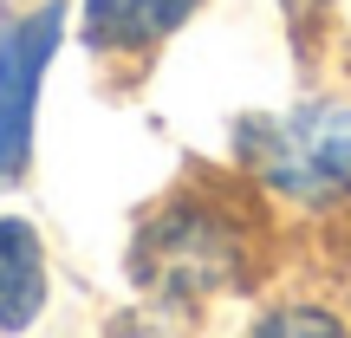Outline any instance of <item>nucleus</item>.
Returning a JSON list of instances; mask_svg holds the SVG:
<instances>
[{
    "mask_svg": "<svg viewBox=\"0 0 351 338\" xmlns=\"http://www.w3.org/2000/svg\"><path fill=\"white\" fill-rule=\"evenodd\" d=\"M234 150L274 195L300 202V208L339 202V195H351V104L306 98L293 111L247 117Z\"/></svg>",
    "mask_w": 351,
    "mask_h": 338,
    "instance_id": "f03ea898",
    "label": "nucleus"
},
{
    "mask_svg": "<svg viewBox=\"0 0 351 338\" xmlns=\"http://www.w3.org/2000/svg\"><path fill=\"white\" fill-rule=\"evenodd\" d=\"M130 274L150 300H169V306L234 293L247 280V228L215 202L182 195L143 221L137 248H130Z\"/></svg>",
    "mask_w": 351,
    "mask_h": 338,
    "instance_id": "f257e3e1",
    "label": "nucleus"
},
{
    "mask_svg": "<svg viewBox=\"0 0 351 338\" xmlns=\"http://www.w3.org/2000/svg\"><path fill=\"white\" fill-rule=\"evenodd\" d=\"M202 0H85V39L98 52H156Z\"/></svg>",
    "mask_w": 351,
    "mask_h": 338,
    "instance_id": "20e7f679",
    "label": "nucleus"
},
{
    "mask_svg": "<svg viewBox=\"0 0 351 338\" xmlns=\"http://www.w3.org/2000/svg\"><path fill=\"white\" fill-rule=\"evenodd\" d=\"M46 306V248L26 221H0V332H26Z\"/></svg>",
    "mask_w": 351,
    "mask_h": 338,
    "instance_id": "39448f33",
    "label": "nucleus"
},
{
    "mask_svg": "<svg viewBox=\"0 0 351 338\" xmlns=\"http://www.w3.org/2000/svg\"><path fill=\"white\" fill-rule=\"evenodd\" d=\"M261 332H339V319H326V313H267Z\"/></svg>",
    "mask_w": 351,
    "mask_h": 338,
    "instance_id": "423d86ee",
    "label": "nucleus"
},
{
    "mask_svg": "<svg viewBox=\"0 0 351 338\" xmlns=\"http://www.w3.org/2000/svg\"><path fill=\"white\" fill-rule=\"evenodd\" d=\"M59 33H65V7L59 0L7 20V33H0V189L20 182L26 163H33L39 78H46L52 52H59Z\"/></svg>",
    "mask_w": 351,
    "mask_h": 338,
    "instance_id": "7ed1b4c3",
    "label": "nucleus"
}]
</instances>
